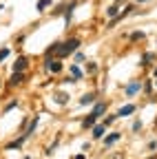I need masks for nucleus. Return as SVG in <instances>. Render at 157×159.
<instances>
[{
	"label": "nucleus",
	"mask_w": 157,
	"mask_h": 159,
	"mask_svg": "<svg viewBox=\"0 0 157 159\" xmlns=\"http://www.w3.org/2000/svg\"><path fill=\"white\" fill-rule=\"evenodd\" d=\"M77 47H80V40H77V38H71V40H67V42H60V47H58V53H55V55L67 57V55L75 53Z\"/></svg>",
	"instance_id": "nucleus-1"
},
{
	"label": "nucleus",
	"mask_w": 157,
	"mask_h": 159,
	"mask_svg": "<svg viewBox=\"0 0 157 159\" xmlns=\"http://www.w3.org/2000/svg\"><path fill=\"white\" fill-rule=\"evenodd\" d=\"M140 89H142V82H140V80H135V82H131V84L126 86V95H128V97H133Z\"/></svg>",
	"instance_id": "nucleus-2"
},
{
	"label": "nucleus",
	"mask_w": 157,
	"mask_h": 159,
	"mask_svg": "<svg viewBox=\"0 0 157 159\" xmlns=\"http://www.w3.org/2000/svg\"><path fill=\"white\" fill-rule=\"evenodd\" d=\"M47 69H49L51 73H60V71H62V62H58V60H49V62H47Z\"/></svg>",
	"instance_id": "nucleus-3"
},
{
	"label": "nucleus",
	"mask_w": 157,
	"mask_h": 159,
	"mask_svg": "<svg viewBox=\"0 0 157 159\" xmlns=\"http://www.w3.org/2000/svg\"><path fill=\"white\" fill-rule=\"evenodd\" d=\"M131 113H135V104H126V106H122L120 111H117V117H126V115H131Z\"/></svg>",
	"instance_id": "nucleus-4"
},
{
	"label": "nucleus",
	"mask_w": 157,
	"mask_h": 159,
	"mask_svg": "<svg viewBox=\"0 0 157 159\" xmlns=\"http://www.w3.org/2000/svg\"><path fill=\"white\" fill-rule=\"evenodd\" d=\"M25 69H27V60H25V57H18L16 62H13V71H18V73H22Z\"/></svg>",
	"instance_id": "nucleus-5"
},
{
	"label": "nucleus",
	"mask_w": 157,
	"mask_h": 159,
	"mask_svg": "<svg viewBox=\"0 0 157 159\" xmlns=\"http://www.w3.org/2000/svg\"><path fill=\"white\" fill-rule=\"evenodd\" d=\"M22 80H25V75H22V73L13 71V75H11V80H9V84H11V86H16V84H22Z\"/></svg>",
	"instance_id": "nucleus-6"
},
{
	"label": "nucleus",
	"mask_w": 157,
	"mask_h": 159,
	"mask_svg": "<svg viewBox=\"0 0 157 159\" xmlns=\"http://www.w3.org/2000/svg\"><path fill=\"white\" fill-rule=\"evenodd\" d=\"M120 137H122V133H111V135H109V137L104 139V146H113V144H115V142H117Z\"/></svg>",
	"instance_id": "nucleus-7"
},
{
	"label": "nucleus",
	"mask_w": 157,
	"mask_h": 159,
	"mask_svg": "<svg viewBox=\"0 0 157 159\" xmlns=\"http://www.w3.org/2000/svg\"><path fill=\"white\" fill-rule=\"evenodd\" d=\"M104 111H106V104H104V102H97L95 108H93V115H95V117H102Z\"/></svg>",
	"instance_id": "nucleus-8"
},
{
	"label": "nucleus",
	"mask_w": 157,
	"mask_h": 159,
	"mask_svg": "<svg viewBox=\"0 0 157 159\" xmlns=\"http://www.w3.org/2000/svg\"><path fill=\"white\" fill-rule=\"evenodd\" d=\"M104 128H106V124H100V126H95V128H93V137H95V139L104 137V133H106Z\"/></svg>",
	"instance_id": "nucleus-9"
},
{
	"label": "nucleus",
	"mask_w": 157,
	"mask_h": 159,
	"mask_svg": "<svg viewBox=\"0 0 157 159\" xmlns=\"http://www.w3.org/2000/svg\"><path fill=\"white\" fill-rule=\"evenodd\" d=\"M93 102H95V95H93V93H89V95H82V97H80V104H82V106L93 104Z\"/></svg>",
	"instance_id": "nucleus-10"
},
{
	"label": "nucleus",
	"mask_w": 157,
	"mask_h": 159,
	"mask_svg": "<svg viewBox=\"0 0 157 159\" xmlns=\"http://www.w3.org/2000/svg\"><path fill=\"white\" fill-rule=\"evenodd\" d=\"M95 119H97V117H95V115L91 113V115H89V117L84 119V122H82V126H84V128H93V126H95Z\"/></svg>",
	"instance_id": "nucleus-11"
},
{
	"label": "nucleus",
	"mask_w": 157,
	"mask_h": 159,
	"mask_svg": "<svg viewBox=\"0 0 157 159\" xmlns=\"http://www.w3.org/2000/svg\"><path fill=\"white\" fill-rule=\"evenodd\" d=\"M153 60H155V53H146V55L142 57V64L146 66V64H150V62H153Z\"/></svg>",
	"instance_id": "nucleus-12"
},
{
	"label": "nucleus",
	"mask_w": 157,
	"mask_h": 159,
	"mask_svg": "<svg viewBox=\"0 0 157 159\" xmlns=\"http://www.w3.org/2000/svg\"><path fill=\"white\" fill-rule=\"evenodd\" d=\"M51 5V0H38V11H44Z\"/></svg>",
	"instance_id": "nucleus-13"
},
{
	"label": "nucleus",
	"mask_w": 157,
	"mask_h": 159,
	"mask_svg": "<svg viewBox=\"0 0 157 159\" xmlns=\"http://www.w3.org/2000/svg\"><path fill=\"white\" fill-rule=\"evenodd\" d=\"M106 13H109V18H115L117 13H120V7H115V5H113V7L106 9Z\"/></svg>",
	"instance_id": "nucleus-14"
},
{
	"label": "nucleus",
	"mask_w": 157,
	"mask_h": 159,
	"mask_svg": "<svg viewBox=\"0 0 157 159\" xmlns=\"http://www.w3.org/2000/svg\"><path fill=\"white\" fill-rule=\"evenodd\" d=\"M35 126H38V117H33V119H31V122H29V130H27V133H25V135H31V133H33V128H35Z\"/></svg>",
	"instance_id": "nucleus-15"
},
{
	"label": "nucleus",
	"mask_w": 157,
	"mask_h": 159,
	"mask_svg": "<svg viewBox=\"0 0 157 159\" xmlns=\"http://www.w3.org/2000/svg\"><path fill=\"white\" fill-rule=\"evenodd\" d=\"M131 40H133V42H137V40H144V33H142V31H135V33H131Z\"/></svg>",
	"instance_id": "nucleus-16"
},
{
	"label": "nucleus",
	"mask_w": 157,
	"mask_h": 159,
	"mask_svg": "<svg viewBox=\"0 0 157 159\" xmlns=\"http://www.w3.org/2000/svg\"><path fill=\"white\" fill-rule=\"evenodd\" d=\"M55 102H58V104H67V95H64V93H58V95H55Z\"/></svg>",
	"instance_id": "nucleus-17"
},
{
	"label": "nucleus",
	"mask_w": 157,
	"mask_h": 159,
	"mask_svg": "<svg viewBox=\"0 0 157 159\" xmlns=\"http://www.w3.org/2000/svg\"><path fill=\"white\" fill-rule=\"evenodd\" d=\"M71 75H73V77H80L82 73H80V69H77V66H71Z\"/></svg>",
	"instance_id": "nucleus-18"
},
{
	"label": "nucleus",
	"mask_w": 157,
	"mask_h": 159,
	"mask_svg": "<svg viewBox=\"0 0 157 159\" xmlns=\"http://www.w3.org/2000/svg\"><path fill=\"white\" fill-rule=\"evenodd\" d=\"M9 55V49H2V51H0V60H5Z\"/></svg>",
	"instance_id": "nucleus-19"
},
{
	"label": "nucleus",
	"mask_w": 157,
	"mask_h": 159,
	"mask_svg": "<svg viewBox=\"0 0 157 159\" xmlns=\"http://www.w3.org/2000/svg\"><path fill=\"white\" fill-rule=\"evenodd\" d=\"M122 157H124V155H122V152H115V155H113V157H111V159H122Z\"/></svg>",
	"instance_id": "nucleus-20"
},
{
	"label": "nucleus",
	"mask_w": 157,
	"mask_h": 159,
	"mask_svg": "<svg viewBox=\"0 0 157 159\" xmlns=\"http://www.w3.org/2000/svg\"><path fill=\"white\" fill-rule=\"evenodd\" d=\"M73 159H84V155H77V157H73Z\"/></svg>",
	"instance_id": "nucleus-21"
},
{
	"label": "nucleus",
	"mask_w": 157,
	"mask_h": 159,
	"mask_svg": "<svg viewBox=\"0 0 157 159\" xmlns=\"http://www.w3.org/2000/svg\"><path fill=\"white\" fill-rule=\"evenodd\" d=\"M148 159H157V155H153V157H148Z\"/></svg>",
	"instance_id": "nucleus-22"
},
{
	"label": "nucleus",
	"mask_w": 157,
	"mask_h": 159,
	"mask_svg": "<svg viewBox=\"0 0 157 159\" xmlns=\"http://www.w3.org/2000/svg\"><path fill=\"white\" fill-rule=\"evenodd\" d=\"M137 2H146V0H137Z\"/></svg>",
	"instance_id": "nucleus-23"
},
{
	"label": "nucleus",
	"mask_w": 157,
	"mask_h": 159,
	"mask_svg": "<svg viewBox=\"0 0 157 159\" xmlns=\"http://www.w3.org/2000/svg\"><path fill=\"white\" fill-rule=\"evenodd\" d=\"M155 126H157V117H155Z\"/></svg>",
	"instance_id": "nucleus-24"
},
{
	"label": "nucleus",
	"mask_w": 157,
	"mask_h": 159,
	"mask_svg": "<svg viewBox=\"0 0 157 159\" xmlns=\"http://www.w3.org/2000/svg\"><path fill=\"white\" fill-rule=\"evenodd\" d=\"M155 77H157V69H155Z\"/></svg>",
	"instance_id": "nucleus-25"
},
{
	"label": "nucleus",
	"mask_w": 157,
	"mask_h": 159,
	"mask_svg": "<svg viewBox=\"0 0 157 159\" xmlns=\"http://www.w3.org/2000/svg\"><path fill=\"white\" fill-rule=\"evenodd\" d=\"M155 84H157V80H155Z\"/></svg>",
	"instance_id": "nucleus-26"
}]
</instances>
